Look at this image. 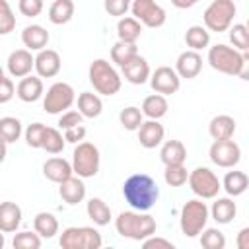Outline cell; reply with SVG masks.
<instances>
[{
	"instance_id": "9c48e42d",
	"label": "cell",
	"mask_w": 249,
	"mask_h": 249,
	"mask_svg": "<svg viewBox=\"0 0 249 249\" xmlns=\"http://www.w3.org/2000/svg\"><path fill=\"white\" fill-rule=\"evenodd\" d=\"M76 101V91L66 82H54L47 93H43V109L49 115H58L68 111Z\"/></svg>"
},
{
	"instance_id": "ab89813d",
	"label": "cell",
	"mask_w": 249,
	"mask_h": 249,
	"mask_svg": "<svg viewBox=\"0 0 249 249\" xmlns=\"http://www.w3.org/2000/svg\"><path fill=\"white\" fill-rule=\"evenodd\" d=\"M198 235H200V245L204 249H224L226 247V235L218 228H204Z\"/></svg>"
},
{
	"instance_id": "9f6ffc18",
	"label": "cell",
	"mask_w": 249,
	"mask_h": 249,
	"mask_svg": "<svg viewBox=\"0 0 249 249\" xmlns=\"http://www.w3.org/2000/svg\"><path fill=\"white\" fill-rule=\"evenodd\" d=\"M4 76H6V74H4V70H2V66H0V80H2Z\"/></svg>"
},
{
	"instance_id": "7bdbcfd3",
	"label": "cell",
	"mask_w": 249,
	"mask_h": 249,
	"mask_svg": "<svg viewBox=\"0 0 249 249\" xmlns=\"http://www.w3.org/2000/svg\"><path fill=\"white\" fill-rule=\"evenodd\" d=\"M16 29V14L8 0H0V35H8Z\"/></svg>"
},
{
	"instance_id": "7dc6e473",
	"label": "cell",
	"mask_w": 249,
	"mask_h": 249,
	"mask_svg": "<svg viewBox=\"0 0 249 249\" xmlns=\"http://www.w3.org/2000/svg\"><path fill=\"white\" fill-rule=\"evenodd\" d=\"M82 121H84V117H82V113H80V111H72V109H68V111L60 113L58 128H60V130L72 128V126H76V124H82Z\"/></svg>"
},
{
	"instance_id": "ffe728a7",
	"label": "cell",
	"mask_w": 249,
	"mask_h": 249,
	"mask_svg": "<svg viewBox=\"0 0 249 249\" xmlns=\"http://www.w3.org/2000/svg\"><path fill=\"white\" fill-rule=\"evenodd\" d=\"M45 93V86H43V80L39 76H23L16 88V95L23 101V103H35L43 97Z\"/></svg>"
},
{
	"instance_id": "ee69618b",
	"label": "cell",
	"mask_w": 249,
	"mask_h": 249,
	"mask_svg": "<svg viewBox=\"0 0 249 249\" xmlns=\"http://www.w3.org/2000/svg\"><path fill=\"white\" fill-rule=\"evenodd\" d=\"M45 130H47V124H43V123H31V124L23 130V136H25L27 146H29V148H41Z\"/></svg>"
},
{
	"instance_id": "1f68e13d",
	"label": "cell",
	"mask_w": 249,
	"mask_h": 249,
	"mask_svg": "<svg viewBox=\"0 0 249 249\" xmlns=\"http://www.w3.org/2000/svg\"><path fill=\"white\" fill-rule=\"evenodd\" d=\"M74 0H54L49 8V21L54 25H64L74 18Z\"/></svg>"
},
{
	"instance_id": "4316f807",
	"label": "cell",
	"mask_w": 249,
	"mask_h": 249,
	"mask_svg": "<svg viewBox=\"0 0 249 249\" xmlns=\"http://www.w3.org/2000/svg\"><path fill=\"white\" fill-rule=\"evenodd\" d=\"M231 169H233V167H231ZM220 183H222V189L226 191V195L233 198V196H241V195L247 191V187H249V177H247L245 171L233 169V171H228Z\"/></svg>"
},
{
	"instance_id": "11a10c76",
	"label": "cell",
	"mask_w": 249,
	"mask_h": 249,
	"mask_svg": "<svg viewBox=\"0 0 249 249\" xmlns=\"http://www.w3.org/2000/svg\"><path fill=\"white\" fill-rule=\"evenodd\" d=\"M6 245V237H4V231H0V249H4Z\"/></svg>"
},
{
	"instance_id": "e0dca14e",
	"label": "cell",
	"mask_w": 249,
	"mask_h": 249,
	"mask_svg": "<svg viewBox=\"0 0 249 249\" xmlns=\"http://www.w3.org/2000/svg\"><path fill=\"white\" fill-rule=\"evenodd\" d=\"M121 72H123L124 80L134 84V86H142V84H146L150 80V64L140 53L136 56H132L126 64H123Z\"/></svg>"
},
{
	"instance_id": "83f0119b",
	"label": "cell",
	"mask_w": 249,
	"mask_h": 249,
	"mask_svg": "<svg viewBox=\"0 0 249 249\" xmlns=\"http://www.w3.org/2000/svg\"><path fill=\"white\" fill-rule=\"evenodd\" d=\"M167 109H169V103H167L165 95H161V93H152V95L144 97L142 107H140V111H142L144 117L156 119V121H160L161 117H165L167 115Z\"/></svg>"
},
{
	"instance_id": "d6a6232c",
	"label": "cell",
	"mask_w": 249,
	"mask_h": 249,
	"mask_svg": "<svg viewBox=\"0 0 249 249\" xmlns=\"http://www.w3.org/2000/svg\"><path fill=\"white\" fill-rule=\"evenodd\" d=\"M33 230L41 235V239H51L58 233V220L51 212H39L33 218Z\"/></svg>"
},
{
	"instance_id": "cb8c5ba5",
	"label": "cell",
	"mask_w": 249,
	"mask_h": 249,
	"mask_svg": "<svg viewBox=\"0 0 249 249\" xmlns=\"http://www.w3.org/2000/svg\"><path fill=\"white\" fill-rule=\"evenodd\" d=\"M208 212H210V218L214 222H218V224H230L235 218V214H237V206H235V202H233L231 196H218L212 202V206L208 208Z\"/></svg>"
},
{
	"instance_id": "8d00e7d4",
	"label": "cell",
	"mask_w": 249,
	"mask_h": 249,
	"mask_svg": "<svg viewBox=\"0 0 249 249\" xmlns=\"http://www.w3.org/2000/svg\"><path fill=\"white\" fill-rule=\"evenodd\" d=\"M138 54V47L136 43H124V41H117L113 47H111V60L117 64V66H123L126 64L132 56Z\"/></svg>"
},
{
	"instance_id": "d6986e66",
	"label": "cell",
	"mask_w": 249,
	"mask_h": 249,
	"mask_svg": "<svg viewBox=\"0 0 249 249\" xmlns=\"http://www.w3.org/2000/svg\"><path fill=\"white\" fill-rule=\"evenodd\" d=\"M58 195L70 206L82 202L86 198V183H84V179L72 173L68 179H64L62 183H58Z\"/></svg>"
},
{
	"instance_id": "3957f363",
	"label": "cell",
	"mask_w": 249,
	"mask_h": 249,
	"mask_svg": "<svg viewBox=\"0 0 249 249\" xmlns=\"http://www.w3.org/2000/svg\"><path fill=\"white\" fill-rule=\"evenodd\" d=\"M115 228H117V233L121 237H126V239H132V241H142V239L156 233L158 222L148 212L126 210V212H121L115 218Z\"/></svg>"
},
{
	"instance_id": "5bb4252c",
	"label": "cell",
	"mask_w": 249,
	"mask_h": 249,
	"mask_svg": "<svg viewBox=\"0 0 249 249\" xmlns=\"http://www.w3.org/2000/svg\"><path fill=\"white\" fill-rule=\"evenodd\" d=\"M33 68H35V72H37L39 78H54V76L60 72V68H62L60 54H58L54 49L37 51Z\"/></svg>"
},
{
	"instance_id": "9a60e30c",
	"label": "cell",
	"mask_w": 249,
	"mask_h": 249,
	"mask_svg": "<svg viewBox=\"0 0 249 249\" xmlns=\"http://www.w3.org/2000/svg\"><path fill=\"white\" fill-rule=\"evenodd\" d=\"M33 64H35V56L27 49L12 51L8 60H6V68H8V74L12 78H23V76L31 74Z\"/></svg>"
},
{
	"instance_id": "52a82bcc",
	"label": "cell",
	"mask_w": 249,
	"mask_h": 249,
	"mask_svg": "<svg viewBox=\"0 0 249 249\" xmlns=\"http://www.w3.org/2000/svg\"><path fill=\"white\" fill-rule=\"evenodd\" d=\"M99 163H101V156H99V148L91 142H78L74 152H72V171L82 177V179H89L95 177L99 171Z\"/></svg>"
},
{
	"instance_id": "681fc988",
	"label": "cell",
	"mask_w": 249,
	"mask_h": 249,
	"mask_svg": "<svg viewBox=\"0 0 249 249\" xmlns=\"http://www.w3.org/2000/svg\"><path fill=\"white\" fill-rule=\"evenodd\" d=\"M14 95H16L14 82H12V78L4 76V78L0 80V105H2V103H8Z\"/></svg>"
},
{
	"instance_id": "f907efd6",
	"label": "cell",
	"mask_w": 249,
	"mask_h": 249,
	"mask_svg": "<svg viewBox=\"0 0 249 249\" xmlns=\"http://www.w3.org/2000/svg\"><path fill=\"white\" fill-rule=\"evenodd\" d=\"M86 132H88V130H86L84 124H76V126L64 130V140L70 142V144H78V142H82V140L86 138Z\"/></svg>"
},
{
	"instance_id": "6da1fadb",
	"label": "cell",
	"mask_w": 249,
	"mask_h": 249,
	"mask_svg": "<svg viewBox=\"0 0 249 249\" xmlns=\"http://www.w3.org/2000/svg\"><path fill=\"white\" fill-rule=\"evenodd\" d=\"M123 196L132 210L148 212L160 198V187L150 175L132 173L123 183Z\"/></svg>"
},
{
	"instance_id": "816d5d0a",
	"label": "cell",
	"mask_w": 249,
	"mask_h": 249,
	"mask_svg": "<svg viewBox=\"0 0 249 249\" xmlns=\"http://www.w3.org/2000/svg\"><path fill=\"white\" fill-rule=\"evenodd\" d=\"M237 249H249V228H241L235 239Z\"/></svg>"
},
{
	"instance_id": "f35d334b",
	"label": "cell",
	"mask_w": 249,
	"mask_h": 249,
	"mask_svg": "<svg viewBox=\"0 0 249 249\" xmlns=\"http://www.w3.org/2000/svg\"><path fill=\"white\" fill-rule=\"evenodd\" d=\"M119 121H121V124H123V128H126V130H138V126H140L142 121H144V115H142L140 107L128 105V107L121 109Z\"/></svg>"
},
{
	"instance_id": "c3c4849f",
	"label": "cell",
	"mask_w": 249,
	"mask_h": 249,
	"mask_svg": "<svg viewBox=\"0 0 249 249\" xmlns=\"http://www.w3.org/2000/svg\"><path fill=\"white\" fill-rule=\"evenodd\" d=\"M142 247L144 249H173L175 245L169 241V239H163V237H158L156 233L142 239Z\"/></svg>"
},
{
	"instance_id": "db71d44e",
	"label": "cell",
	"mask_w": 249,
	"mask_h": 249,
	"mask_svg": "<svg viewBox=\"0 0 249 249\" xmlns=\"http://www.w3.org/2000/svg\"><path fill=\"white\" fill-rule=\"evenodd\" d=\"M6 156H8V144L0 138V163L6 160Z\"/></svg>"
},
{
	"instance_id": "7402d4cb",
	"label": "cell",
	"mask_w": 249,
	"mask_h": 249,
	"mask_svg": "<svg viewBox=\"0 0 249 249\" xmlns=\"http://www.w3.org/2000/svg\"><path fill=\"white\" fill-rule=\"evenodd\" d=\"M72 173H74V171H72V163H70L68 160H64V158L54 156V158H49V160L43 163V175H45L49 181H53V183H62V181L68 179Z\"/></svg>"
},
{
	"instance_id": "2e32d148",
	"label": "cell",
	"mask_w": 249,
	"mask_h": 249,
	"mask_svg": "<svg viewBox=\"0 0 249 249\" xmlns=\"http://www.w3.org/2000/svg\"><path fill=\"white\" fill-rule=\"evenodd\" d=\"M202 70V56L198 51H183L177 60H175V72L179 78H185V80H193L200 74Z\"/></svg>"
},
{
	"instance_id": "e575fe53",
	"label": "cell",
	"mask_w": 249,
	"mask_h": 249,
	"mask_svg": "<svg viewBox=\"0 0 249 249\" xmlns=\"http://www.w3.org/2000/svg\"><path fill=\"white\" fill-rule=\"evenodd\" d=\"M21 134H23V128H21L19 119H16V117H2L0 119V138L6 144L18 142Z\"/></svg>"
},
{
	"instance_id": "b9f144b4",
	"label": "cell",
	"mask_w": 249,
	"mask_h": 249,
	"mask_svg": "<svg viewBox=\"0 0 249 249\" xmlns=\"http://www.w3.org/2000/svg\"><path fill=\"white\" fill-rule=\"evenodd\" d=\"M14 249H39L41 247V235L33 231H18L12 241Z\"/></svg>"
},
{
	"instance_id": "f5cc1de1",
	"label": "cell",
	"mask_w": 249,
	"mask_h": 249,
	"mask_svg": "<svg viewBox=\"0 0 249 249\" xmlns=\"http://www.w3.org/2000/svg\"><path fill=\"white\" fill-rule=\"evenodd\" d=\"M196 2H200V0H171V4H173L175 8H179V10H187V8H193Z\"/></svg>"
},
{
	"instance_id": "d590c367",
	"label": "cell",
	"mask_w": 249,
	"mask_h": 249,
	"mask_svg": "<svg viewBox=\"0 0 249 249\" xmlns=\"http://www.w3.org/2000/svg\"><path fill=\"white\" fill-rule=\"evenodd\" d=\"M64 144H66V140H64V134H62L58 128L47 126V130H45V136H43V144H41V150H45L47 154H53V156H56V154H60V152L64 150Z\"/></svg>"
},
{
	"instance_id": "bcb514c9",
	"label": "cell",
	"mask_w": 249,
	"mask_h": 249,
	"mask_svg": "<svg viewBox=\"0 0 249 249\" xmlns=\"http://www.w3.org/2000/svg\"><path fill=\"white\" fill-rule=\"evenodd\" d=\"M130 2L132 0H103V8H105V12L109 16L123 18L130 10Z\"/></svg>"
},
{
	"instance_id": "7c38bea8",
	"label": "cell",
	"mask_w": 249,
	"mask_h": 249,
	"mask_svg": "<svg viewBox=\"0 0 249 249\" xmlns=\"http://www.w3.org/2000/svg\"><path fill=\"white\" fill-rule=\"evenodd\" d=\"M208 158H210V161L214 165L224 167V169H231L241 160V148L231 138H228V140H214L210 150H208Z\"/></svg>"
},
{
	"instance_id": "836d02e7",
	"label": "cell",
	"mask_w": 249,
	"mask_h": 249,
	"mask_svg": "<svg viewBox=\"0 0 249 249\" xmlns=\"http://www.w3.org/2000/svg\"><path fill=\"white\" fill-rule=\"evenodd\" d=\"M185 43L191 51H202L210 45V31L204 25H191L185 31Z\"/></svg>"
},
{
	"instance_id": "603a6c76",
	"label": "cell",
	"mask_w": 249,
	"mask_h": 249,
	"mask_svg": "<svg viewBox=\"0 0 249 249\" xmlns=\"http://www.w3.org/2000/svg\"><path fill=\"white\" fill-rule=\"evenodd\" d=\"M19 224H21V208L12 200L0 202V231L14 233L18 231Z\"/></svg>"
},
{
	"instance_id": "8992f818",
	"label": "cell",
	"mask_w": 249,
	"mask_h": 249,
	"mask_svg": "<svg viewBox=\"0 0 249 249\" xmlns=\"http://www.w3.org/2000/svg\"><path fill=\"white\" fill-rule=\"evenodd\" d=\"M237 14V6L233 0H212L202 14L204 27L214 33H224L233 23Z\"/></svg>"
},
{
	"instance_id": "ac0fdd59",
	"label": "cell",
	"mask_w": 249,
	"mask_h": 249,
	"mask_svg": "<svg viewBox=\"0 0 249 249\" xmlns=\"http://www.w3.org/2000/svg\"><path fill=\"white\" fill-rule=\"evenodd\" d=\"M163 136H165V128H163V124H160V121H156V119L142 121V124L138 126V142H140V146L146 148V150L158 148V146L163 142Z\"/></svg>"
},
{
	"instance_id": "5b68a950",
	"label": "cell",
	"mask_w": 249,
	"mask_h": 249,
	"mask_svg": "<svg viewBox=\"0 0 249 249\" xmlns=\"http://www.w3.org/2000/svg\"><path fill=\"white\" fill-rule=\"evenodd\" d=\"M210 218L206 202L202 198H191L181 206L179 214V228L185 237H198V233L206 228Z\"/></svg>"
},
{
	"instance_id": "4fadbf2b",
	"label": "cell",
	"mask_w": 249,
	"mask_h": 249,
	"mask_svg": "<svg viewBox=\"0 0 249 249\" xmlns=\"http://www.w3.org/2000/svg\"><path fill=\"white\" fill-rule=\"evenodd\" d=\"M150 86L156 93L161 95H171L179 91L181 88V78L177 76L175 68L171 66H158L154 72H150Z\"/></svg>"
},
{
	"instance_id": "74e56055",
	"label": "cell",
	"mask_w": 249,
	"mask_h": 249,
	"mask_svg": "<svg viewBox=\"0 0 249 249\" xmlns=\"http://www.w3.org/2000/svg\"><path fill=\"white\" fill-rule=\"evenodd\" d=\"M230 31V43L233 45V49L245 53L249 49V31H247V25L245 23H231L228 27Z\"/></svg>"
},
{
	"instance_id": "60d3db41",
	"label": "cell",
	"mask_w": 249,
	"mask_h": 249,
	"mask_svg": "<svg viewBox=\"0 0 249 249\" xmlns=\"http://www.w3.org/2000/svg\"><path fill=\"white\" fill-rule=\"evenodd\" d=\"M187 177H189V171H187L185 163H179V165H165L163 181H165L169 187H183V185L187 183Z\"/></svg>"
},
{
	"instance_id": "484cf974",
	"label": "cell",
	"mask_w": 249,
	"mask_h": 249,
	"mask_svg": "<svg viewBox=\"0 0 249 249\" xmlns=\"http://www.w3.org/2000/svg\"><path fill=\"white\" fill-rule=\"evenodd\" d=\"M235 119L230 117V115H216L210 124H208V132L212 136V140H228V138H233L235 134Z\"/></svg>"
},
{
	"instance_id": "f546056e",
	"label": "cell",
	"mask_w": 249,
	"mask_h": 249,
	"mask_svg": "<svg viewBox=\"0 0 249 249\" xmlns=\"http://www.w3.org/2000/svg\"><path fill=\"white\" fill-rule=\"evenodd\" d=\"M78 111L82 113L84 119H95L103 111V101L93 91H82L78 95Z\"/></svg>"
},
{
	"instance_id": "7a4b0ae2",
	"label": "cell",
	"mask_w": 249,
	"mask_h": 249,
	"mask_svg": "<svg viewBox=\"0 0 249 249\" xmlns=\"http://www.w3.org/2000/svg\"><path fill=\"white\" fill-rule=\"evenodd\" d=\"M206 60L220 74L239 76L241 80H249V74H247V60H249V56L245 53L230 47V45L218 43L214 47H208Z\"/></svg>"
},
{
	"instance_id": "4dcf8cb0",
	"label": "cell",
	"mask_w": 249,
	"mask_h": 249,
	"mask_svg": "<svg viewBox=\"0 0 249 249\" xmlns=\"http://www.w3.org/2000/svg\"><path fill=\"white\" fill-rule=\"evenodd\" d=\"M86 212L89 216V220L95 224V226H107L111 222V208L109 204L99 198V196H91L88 200V206H86Z\"/></svg>"
},
{
	"instance_id": "30bf717a",
	"label": "cell",
	"mask_w": 249,
	"mask_h": 249,
	"mask_svg": "<svg viewBox=\"0 0 249 249\" xmlns=\"http://www.w3.org/2000/svg\"><path fill=\"white\" fill-rule=\"evenodd\" d=\"M187 183H189V189L202 200L216 198L220 189H222V183H220L218 175L208 167H196V169L189 171Z\"/></svg>"
},
{
	"instance_id": "f6af8a7d",
	"label": "cell",
	"mask_w": 249,
	"mask_h": 249,
	"mask_svg": "<svg viewBox=\"0 0 249 249\" xmlns=\"http://www.w3.org/2000/svg\"><path fill=\"white\" fill-rule=\"evenodd\" d=\"M45 8V0H19L18 10L25 18H37Z\"/></svg>"
},
{
	"instance_id": "d4e9b609",
	"label": "cell",
	"mask_w": 249,
	"mask_h": 249,
	"mask_svg": "<svg viewBox=\"0 0 249 249\" xmlns=\"http://www.w3.org/2000/svg\"><path fill=\"white\" fill-rule=\"evenodd\" d=\"M160 160L163 165H179L187 160V148L181 140H165L160 144Z\"/></svg>"
},
{
	"instance_id": "277c9868",
	"label": "cell",
	"mask_w": 249,
	"mask_h": 249,
	"mask_svg": "<svg viewBox=\"0 0 249 249\" xmlns=\"http://www.w3.org/2000/svg\"><path fill=\"white\" fill-rule=\"evenodd\" d=\"M88 78H89V84L93 86V89L101 95H115L119 93L121 86H123V78L121 74L115 70V66L105 60V58H95L91 64H89V70H88Z\"/></svg>"
},
{
	"instance_id": "8fae6325",
	"label": "cell",
	"mask_w": 249,
	"mask_h": 249,
	"mask_svg": "<svg viewBox=\"0 0 249 249\" xmlns=\"http://www.w3.org/2000/svg\"><path fill=\"white\" fill-rule=\"evenodd\" d=\"M130 12L132 18L138 19L146 27H161L167 19L165 10L156 2V0H132L130 2Z\"/></svg>"
},
{
	"instance_id": "ba28073f",
	"label": "cell",
	"mask_w": 249,
	"mask_h": 249,
	"mask_svg": "<svg viewBox=\"0 0 249 249\" xmlns=\"http://www.w3.org/2000/svg\"><path fill=\"white\" fill-rule=\"evenodd\" d=\"M58 243L62 249H99L103 245V237L95 228L70 226L62 230Z\"/></svg>"
},
{
	"instance_id": "44dd1931",
	"label": "cell",
	"mask_w": 249,
	"mask_h": 249,
	"mask_svg": "<svg viewBox=\"0 0 249 249\" xmlns=\"http://www.w3.org/2000/svg\"><path fill=\"white\" fill-rule=\"evenodd\" d=\"M49 39H51L49 31L39 23H31V25L23 27V31H21V43H23V47L27 51H43V49H47Z\"/></svg>"
},
{
	"instance_id": "f1b7e54d",
	"label": "cell",
	"mask_w": 249,
	"mask_h": 249,
	"mask_svg": "<svg viewBox=\"0 0 249 249\" xmlns=\"http://www.w3.org/2000/svg\"><path fill=\"white\" fill-rule=\"evenodd\" d=\"M142 35V23L132 16H123L117 21V37L124 43H136Z\"/></svg>"
}]
</instances>
